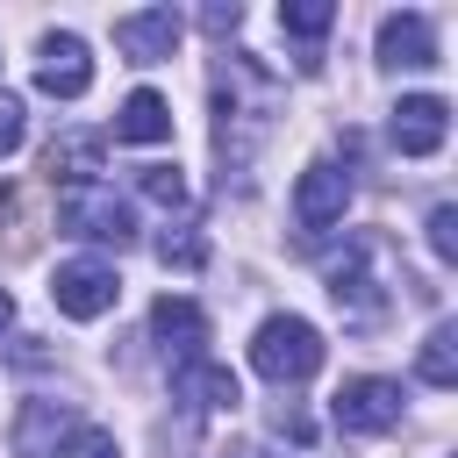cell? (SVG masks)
Wrapping results in <instances>:
<instances>
[{"instance_id": "6da1fadb", "label": "cell", "mask_w": 458, "mask_h": 458, "mask_svg": "<svg viewBox=\"0 0 458 458\" xmlns=\"http://www.w3.org/2000/svg\"><path fill=\"white\" fill-rule=\"evenodd\" d=\"M272 114H279V86L272 72L250 57V50H229L215 64V157H222V186H250V165L272 136Z\"/></svg>"}, {"instance_id": "7a4b0ae2", "label": "cell", "mask_w": 458, "mask_h": 458, "mask_svg": "<svg viewBox=\"0 0 458 458\" xmlns=\"http://www.w3.org/2000/svg\"><path fill=\"white\" fill-rule=\"evenodd\" d=\"M322 286L344 315V329H379L394 308V272H386V243L379 236H344V250L322 258Z\"/></svg>"}, {"instance_id": "3957f363", "label": "cell", "mask_w": 458, "mask_h": 458, "mask_svg": "<svg viewBox=\"0 0 458 458\" xmlns=\"http://www.w3.org/2000/svg\"><path fill=\"white\" fill-rule=\"evenodd\" d=\"M250 365L272 386H301V379L322 372V329L308 315H265L258 336H250Z\"/></svg>"}, {"instance_id": "277c9868", "label": "cell", "mask_w": 458, "mask_h": 458, "mask_svg": "<svg viewBox=\"0 0 458 458\" xmlns=\"http://www.w3.org/2000/svg\"><path fill=\"white\" fill-rule=\"evenodd\" d=\"M57 222L64 236H86V243H136V208L107 186V179H86V186H57Z\"/></svg>"}, {"instance_id": "5b68a950", "label": "cell", "mask_w": 458, "mask_h": 458, "mask_svg": "<svg viewBox=\"0 0 458 458\" xmlns=\"http://www.w3.org/2000/svg\"><path fill=\"white\" fill-rule=\"evenodd\" d=\"M401 408H408L401 379H379V372H365V379H344V386H336V401H329V422H336L344 437H386V429L401 422Z\"/></svg>"}, {"instance_id": "8992f818", "label": "cell", "mask_w": 458, "mask_h": 458, "mask_svg": "<svg viewBox=\"0 0 458 458\" xmlns=\"http://www.w3.org/2000/svg\"><path fill=\"white\" fill-rule=\"evenodd\" d=\"M50 301H57V315H72V322H100V315L122 301V279H114L107 258H64L57 279H50Z\"/></svg>"}, {"instance_id": "52a82bcc", "label": "cell", "mask_w": 458, "mask_h": 458, "mask_svg": "<svg viewBox=\"0 0 458 458\" xmlns=\"http://www.w3.org/2000/svg\"><path fill=\"white\" fill-rule=\"evenodd\" d=\"M444 136H451V100H444V93H408V100H394L386 143H394L401 157H429V150H444Z\"/></svg>"}, {"instance_id": "ba28073f", "label": "cell", "mask_w": 458, "mask_h": 458, "mask_svg": "<svg viewBox=\"0 0 458 458\" xmlns=\"http://www.w3.org/2000/svg\"><path fill=\"white\" fill-rule=\"evenodd\" d=\"M344 208H351V172H344L336 157H315V165L301 172V186H293V222H301L308 236H322V229L344 222Z\"/></svg>"}, {"instance_id": "9c48e42d", "label": "cell", "mask_w": 458, "mask_h": 458, "mask_svg": "<svg viewBox=\"0 0 458 458\" xmlns=\"http://www.w3.org/2000/svg\"><path fill=\"white\" fill-rule=\"evenodd\" d=\"M36 86H43L50 100H79V93L93 86V50H86V36L50 29V36L36 43Z\"/></svg>"}, {"instance_id": "30bf717a", "label": "cell", "mask_w": 458, "mask_h": 458, "mask_svg": "<svg viewBox=\"0 0 458 458\" xmlns=\"http://www.w3.org/2000/svg\"><path fill=\"white\" fill-rule=\"evenodd\" d=\"M179 36H186L179 7H136V14H114V50H122L129 64H165V57L179 50Z\"/></svg>"}, {"instance_id": "8fae6325", "label": "cell", "mask_w": 458, "mask_h": 458, "mask_svg": "<svg viewBox=\"0 0 458 458\" xmlns=\"http://www.w3.org/2000/svg\"><path fill=\"white\" fill-rule=\"evenodd\" d=\"M379 64L386 72H429L437 64V29H429V14H415V7H401V14H379Z\"/></svg>"}, {"instance_id": "7c38bea8", "label": "cell", "mask_w": 458, "mask_h": 458, "mask_svg": "<svg viewBox=\"0 0 458 458\" xmlns=\"http://www.w3.org/2000/svg\"><path fill=\"white\" fill-rule=\"evenodd\" d=\"M172 401H186L193 415H222V408L243 401V386H236L229 365H215V358H186V365H172Z\"/></svg>"}, {"instance_id": "4fadbf2b", "label": "cell", "mask_w": 458, "mask_h": 458, "mask_svg": "<svg viewBox=\"0 0 458 458\" xmlns=\"http://www.w3.org/2000/svg\"><path fill=\"white\" fill-rule=\"evenodd\" d=\"M150 336H157V351H165L172 365L200 358V344H208V315H200V301H186V293H165V301L150 308Z\"/></svg>"}, {"instance_id": "5bb4252c", "label": "cell", "mask_w": 458, "mask_h": 458, "mask_svg": "<svg viewBox=\"0 0 458 458\" xmlns=\"http://www.w3.org/2000/svg\"><path fill=\"white\" fill-rule=\"evenodd\" d=\"M165 136H172V107H165V93L136 86V93L114 107V143H165Z\"/></svg>"}, {"instance_id": "9a60e30c", "label": "cell", "mask_w": 458, "mask_h": 458, "mask_svg": "<svg viewBox=\"0 0 458 458\" xmlns=\"http://www.w3.org/2000/svg\"><path fill=\"white\" fill-rule=\"evenodd\" d=\"M43 165H50L57 186H86V179H100V136H93V129H64Z\"/></svg>"}, {"instance_id": "2e32d148", "label": "cell", "mask_w": 458, "mask_h": 458, "mask_svg": "<svg viewBox=\"0 0 458 458\" xmlns=\"http://www.w3.org/2000/svg\"><path fill=\"white\" fill-rule=\"evenodd\" d=\"M64 422H72L64 401H21V415H14V458H50V444H57Z\"/></svg>"}, {"instance_id": "e0dca14e", "label": "cell", "mask_w": 458, "mask_h": 458, "mask_svg": "<svg viewBox=\"0 0 458 458\" xmlns=\"http://www.w3.org/2000/svg\"><path fill=\"white\" fill-rule=\"evenodd\" d=\"M329 21H336V7H329V0H286V7H279V29L308 43V50H301V72H315V64H322V57H315V43L329 36Z\"/></svg>"}, {"instance_id": "ac0fdd59", "label": "cell", "mask_w": 458, "mask_h": 458, "mask_svg": "<svg viewBox=\"0 0 458 458\" xmlns=\"http://www.w3.org/2000/svg\"><path fill=\"white\" fill-rule=\"evenodd\" d=\"M415 372H422V386H458V322H437V329L422 336Z\"/></svg>"}, {"instance_id": "d6986e66", "label": "cell", "mask_w": 458, "mask_h": 458, "mask_svg": "<svg viewBox=\"0 0 458 458\" xmlns=\"http://www.w3.org/2000/svg\"><path fill=\"white\" fill-rule=\"evenodd\" d=\"M50 458H122V444H114V429H100V422H86V415H72V422L57 429V444H50Z\"/></svg>"}, {"instance_id": "ffe728a7", "label": "cell", "mask_w": 458, "mask_h": 458, "mask_svg": "<svg viewBox=\"0 0 458 458\" xmlns=\"http://www.w3.org/2000/svg\"><path fill=\"white\" fill-rule=\"evenodd\" d=\"M157 265H172V272H200V265H208V236H200L193 222H165V236H157Z\"/></svg>"}, {"instance_id": "44dd1931", "label": "cell", "mask_w": 458, "mask_h": 458, "mask_svg": "<svg viewBox=\"0 0 458 458\" xmlns=\"http://www.w3.org/2000/svg\"><path fill=\"white\" fill-rule=\"evenodd\" d=\"M136 193L157 200V208H172V215H186V200H193V186H186L179 165H143V172H136Z\"/></svg>"}, {"instance_id": "7402d4cb", "label": "cell", "mask_w": 458, "mask_h": 458, "mask_svg": "<svg viewBox=\"0 0 458 458\" xmlns=\"http://www.w3.org/2000/svg\"><path fill=\"white\" fill-rule=\"evenodd\" d=\"M429 250H437L444 265L458 258V208H451V200H437V208H429Z\"/></svg>"}, {"instance_id": "603a6c76", "label": "cell", "mask_w": 458, "mask_h": 458, "mask_svg": "<svg viewBox=\"0 0 458 458\" xmlns=\"http://www.w3.org/2000/svg\"><path fill=\"white\" fill-rule=\"evenodd\" d=\"M21 136H29V114H21V100H7V93H0V157H7V150H21Z\"/></svg>"}, {"instance_id": "cb8c5ba5", "label": "cell", "mask_w": 458, "mask_h": 458, "mask_svg": "<svg viewBox=\"0 0 458 458\" xmlns=\"http://www.w3.org/2000/svg\"><path fill=\"white\" fill-rule=\"evenodd\" d=\"M236 21H243L236 0H208V7H200V29H208V36H236Z\"/></svg>"}, {"instance_id": "d4e9b609", "label": "cell", "mask_w": 458, "mask_h": 458, "mask_svg": "<svg viewBox=\"0 0 458 458\" xmlns=\"http://www.w3.org/2000/svg\"><path fill=\"white\" fill-rule=\"evenodd\" d=\"M7 329H14V293L0 286V336H7Z\"/></svg>"}, {"instance_id": "484cf974", "label": "cell", "mask_w": 458, "mask_h": 458, "mask_svg": "<svg viewBox=\"0 0 458 458\" xmlns=\"http://www.w3.org/2000/svg\"><path fill=\"white\" fill-rule=\"evenodd\" d=\"M229 458H258V451H250V444H229Z\"/></svg>"}]
</instances>
